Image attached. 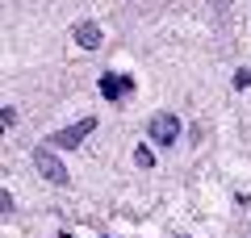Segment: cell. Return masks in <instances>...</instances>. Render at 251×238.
Segmentation results:
<instances>
[{
	"instance_id": "obj_4",
	"label": "cell",
	"mask_w": 251,
	"mask_h": 238,
	"mask_svg": "<svg viewBox=\"0 0 251 238\" xmlns=\"http://www.w3.org/2000/svg\"><path fill=\"white\" fill-rule=\"evenodd\" d=\"M130 92H134V84L122 79L117 71H105V75H100V96L105 100H122V96H130Z\"/></svg>"
},
{
	"instance_id": "obj_3",
	"label": "cell",
	"mask_w": 251,
	"mask_h": 238,
	"mask_svg": "<svg viewBox=\"0 0 251 238\" xmlns=\"http://www.w3.org/2000/svg\"><path fill=\"white\" fill-rule=\"evenodd\" d=\"M147 138H151L155 146H176V138H180V117H176V113H155L151 125H147Z\"/></svg>"
},
{
	"instance_id": "obj_2",
	"label": "cell",
	"mask_w": 251,
	"mask_h": 238,
	"mask_svg": "<svg viewBox=\"0 0 251 238\" xmlns=\"http://www.w3.org/2000/svg\"><path fill=\"white\" fill-rule=\"evenodd\" d=\"M92 130H97V117H80L75 125H63V130L50 134V150H75Z\"/></svg>"
},
{
	"instance_id": "obj_1",
	"label": "cell",
	"mask_w": 251,
	"mask_h": 238,
	"mask_svg": "<svg viewBox=\"0 0 251 238\" xmlns=\"http://www.w3.org/2000/svg\"><path fill=\"white\" fill-rule=\"evenodd\" d=\"M34 171L46 180V184H59V188L72 184V176H67V167H63V159L54 155L50 146H38V150H34Z\"/></svg>"
},
{
	"instance_id": "obj_6",
	"label": "cell",
	"mask_w": 251,
	"mask_h": 238,
	"mask_svg": "<svg viewBox=\"0 0 251 238\" xmlns=\"http://www.w3.org/2000/svg\"><path fill=\"white\" fill-rule=\"evenodd\" d=\"M134 163H138V167H155V155H151V146H138V150H134Z\"/></svg>"
},
{
	"instance_id": "obj_5",
	"label": "cell",
	"mask_w": 251,
	"mask_h": 238,
	"mask_svg": "<svg viewBox=\"0 0 251 238\" xmlns=\"http://www.w3.org/2000/svg\"><path fill=\"white\" fill-rule=\"evenodd\" d=\"M75 42H80L84 50H97V46L105 42V38H100V25H97V21H84V25H75Z\"/></svg>"
},
{
	"instance_id": "obj_7",
	"label": "cell",
	"mask_w": 251,
	"mask_h": 238,
	"mask_svg": "<svg viewBox=\"0 0 251 238\" xmlns=\"http://www.w3.org/2000/svg\"><path fill=\"white\" fill-rule=\"evenodd\" d=\"M234 88H251V71H234Z\"/></svg>"
}]
</instances>
